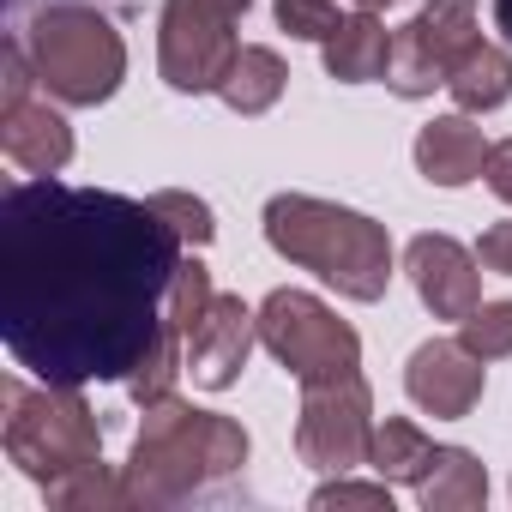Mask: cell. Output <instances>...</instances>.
Returning <instances> with one entry per match:
<instances>
[{
  "mask_svg": "<svg viewBox=\"0 0 512 512\" xmlns=\"http://www.w3.org/2000/svg\"><path fill=\"white\" fill-rule=\"evenodd\" d=\"M187 241L151 199L55 175L0 193V344L49 386H133L163 350Z\"/></svg>",
  "mask_w": 512,
  "mask_h": 512,
  "instance_id": "obj_1",
  "label": "cell"
},
{
  "mask_svg": "<svg viewBox=\"0 0 512 512\" xmlns=\"http://www.w3.org/2000/svg\"><path fill=\"white\" fill-rule=\"evenodd\" d=\"M253 440L235 416H217V410H193L187 398H157L145 404V422H139V440H133V458L121 470L127 482V506H145V512H163V506H181L229 476H241Z\"/></svg>",
  "mask_w": 512,
  "mask_h": 512,
  "instance_id": "obj_2",
  "label": "cell"
},
{
  "mask_svg": "<svg viewBox=\"0 0 512 512\" xmlns=\"http://www.w3.org/2000/svg\"><path fill=\"white\" fill-rule=\"evenodd\" d=\"M266 241L290 266L332 284L344 302H380L392 290V235L368 211H350L314 193H272Z\"/></svg>",
  "mask_w": 512,
  "mask_h": 512,
  "instance_id": "obj_3",
  "label": "cell"
},
{
  "mask_svg": "<svg viewBox=\"0 0 512 512\" xmlns=\"http://www.w3.org/2000/svg\"><path fill=\"white\" fill-rule=\"evenodd\" d=\"M19 43H25V55L37 67V85L67 109H97L127 79L121 31L97 7H79V0H49V7L19 31Z\"/></svg>",
  "mask_w": 512,
  "mask_h": 512,
  "instance_id": "obj_4",
  "label": "cell"
},
{
  "mask_svg": "<svg viewBox=\"0 0 512 512\" xmlns=\"http://www.w3.org/2000/svg\"><path fill=\"white\" fill-rule=\"evenodd\" d=\"M0 404H7V422H0V446L7 458L37 482V488H55L91 464H103V428L91 416V404L79 398V386H19L7 374L0 386Z\"/></svg>",
  "mask_w": 512,
  "mask_h": 512,
  "instance_id": "obj_5",
  "label": "cell"
},
{
  "mask_svg": "<svg viewBox=\"0 0 512 512\" xmlns=\"http://www.w3.org/2000/svg\"><path fill=\"white\" fill-rule=\"evenodd\" d=\"M253 0H163L157 13V73L181 97H205L223 85L229 61L241 55L235 25Z\"/></svg>",
  "mask_w": 512,
  "mask_h": 512,
  "instance_id": "obj_6",
  "label": "cell"
},
{
  "mask_svg": "<svg viewBox=\"0 0 512 512\" xmlns=\"http://www.w3.org/2000/svg\"><path fill=\"white\" fill-rule=\"evenodd\" d=\"M260 344L296 374V386L308 380H332V374H356L362 368V338L350 320H338L320 296L308 290H272L260 302Z\"/></svg>",
  "mask_w": 512,
  "mask_h": 512,
  "instance_id": "obj_7",
  "label": "cell"
},
{
  "mask_svg": "<svg viewBox=\"0 0 512 512\" xmlns=\"http://www.w3.org/2000/svg\"><path fill=\"white\" fill-rule=\"evenodd\" d=\"M374 446V392L356 374H332V380H308L302 386V422H296V452L308 470L320 476H350L356 464H368Z\"/></svg>",
  "mask_w": 512,
  "mask_h": 512,
  "instance_id": "obj_8",
  "label": "cell"
},
{
  "mask_svg": "<svg viewBox=\"0 0 512 512\" xmlns=\"http://www.w3.org/2000/svg\"><path fill=\"white\" fill-rule=\"evenodd\" d=\"M476 43V0H428V7L392 31V73L386 85L416 103V97H434V85H446L452 61Z\"/></svg>",
  "mask_w": 512,
  "mask_h": 512,
  "instance_id": "obj_9",
  "label": "cell"
},
{
  "mask_svg": "<svg viewBox=\"0 0 512 512\" xmlns=\"http://www.w3.org/2000/svg\"><path fill=\"white\" fill-rule=\"evenodd\" d=\"M260 344V314H253L241 296H211L205 314L193 320V338H187V380L199 392H229Z\"/></svg>",
  "mask_w": 512,
  "mask_h": 512,
  "instance_id": "obj_10",
  "label": "cell"
},
{
  "mask_svg": "<svg viewBox=\"0 0 512 512\" xmlns=\"http://www.w3.org/2000/svg\"><path fill=\"white\" fill-rule=\"evenodd\" d=\"M404 392L434 422H464L482 404V356H470L458 338H428L404 362Z\"/></svg>",
  "mask_w": 512,
  "mask_h": 512,
  "instance_id": "obj_11",
  "label": "cell"
},
{
  "mask_svg": "<svg viewBox=\"0 0 512 512\" xmlns=\"http://www.w3.org/2000/svg\"><path fill=\"white\" fill-rule=\"evenodd\" d=\"M476 253L452 235H416L404 247V272L422 296V308L434 320H470L476 302H482V278H476Z\"/></svg>",
  "mask_w": 512,
  "mask_h": 512,
  "instance_id": "obj_12",
  "label": "cell"
},
{
  "mask_svg": "<svg viewBox=\"0 0 512 512\" xmlns=\"http://www.w3.org/2000/svg\"><path fill=\"white\" fill-rule=\"evenodd\" d=\"M0 151L31 175H61L73 163V127H67L61 109L25 97L13 109H0Z\"/></svg>",
  "mask_w": 512,
  "mask_h": 512,
  "instance_id": "obj_13",
  "label": "cell"
},
{
  "mask_svg": "<svg viewBox=\"0 0 512 512\" xmlns=\"http://www.w3.org/2000/svg\"><path fill=\"white\" fill-rule=\"evenodd\" d=\"M488 139L482 127L458 109V115H434L422 133H416V169L434 181V187H470L482 169H488Z\"/></svg>",
  "mask_w": 512,
  "mask_h": 512,
  "instance_id": "obj_14",
  "label": "cell"
},
{
  "mask_svg": "<svg viewBox=\"0 0 512 512\" xmlns=\"http://www.w3.org/2000/svg\"><path fill=\"white\" fill-rule=\"evenodd\" d=\"M326 73L338 79V85H374V79H386L392 73V31L362 7V13H350L338 31H332V43H326Z\"/></svg>",
  "mask_w": 512,
  "mask_h": 512,
  "instance_id": "obj_15",
  "label": "cell"
},
{
  "mask_svg": "<svg viewBox=\"0 0 512 512\" xmlns=\"http://www.w3.org/2000/svg\"><path fill=\"white\" fill-rule=\"evenodd\" d=\"M284 91H290V67H284V55L266 49V43H241V55L229 61V73H223V85H217V97H223L235 115H266Z\"/></svg>",
  "mask_w": 512,
  "mask_h": 512,
  "instance_id": "obj_16",
  "label": "cell"
},
{
  "mask_svg": "<svg viewBox=\"0 0 512 512\" xmlns=\"http://www.w3.org/2000/svg\"><path fill=\"white\" fill-rule=\"evenodd\" d=\"M446 91H452V103H458L464 115H488V109H500V103L512 97V55H506L500 43H482V37H476V43L452 61Z\"/></svg>",
  "mask_w": 512,
  "mask_h": 512,
  "instance_id": "obj_17",
  "label": "cell"
},
{
  "mask_svg": "<svg viewBox=\"0 0 512 512\" xmlns=\"http://www.w3.org/2000/svg\"><path fill=\"white\" fill-rule=\"evenodd\" d=\"M416 500H422V512H476V506H488V470L476 464V452L440 446L434 470L416 482Z\"/></svg>",
  "mask_w": 512,
  "mask_h": 512,
  "instance_id": "obj_18",
  "label": "cell"
},
{
  "mask_svg": "<svg viewBox=\"0 0 512 512\" xmlns=\"http://www.w3.org/2000/svg\"><path fill=\"white\" fill-rule=\"evenodd\" d=\"M434 440L416 428V422H404V416H386V422H374V446H368V470L374 476H386V482H422L428 470H434Z\"/></svg>",
  "mask_w": 512,
  "mask_h": 512,
  "instance_id": "obj_19",
  "label": "cell"
},
{
  "mask_svg": "<svg viewBox=\"0 0 512 512\" xmlns=\"http://www.w3.org/2000/svg\"><path fill=\"white\" fill-rule=\"evenodd\" d=\"M43 494H49L55 512H109V506H127V482L109 476L103 464H91V470H79V476H67V482H55Z\"/></svg>",
  "mask_w": 512,
  "mask_h": 512,
  "instance_id": "obj_20",
  "label": "cell"
},
{
  "mask_svg": "<svg viewBox=\"0 0 512 512\" xmlns=\"http://www.w3.org/2000/svg\"><path fill=\"white\" fill-rule=\"evenodd\" d=\"M458 344L482 362L512 356V302H476V314L458 320Z\"/></svg>",
  "mask_w": 512,
  "mask_h": 512,
  "instance_id": "obj_21",
  "label": "cell"
},
{
  "mask_svg": "<svg viewBox=\"0 0 512 512\" xmlns=\"http://www.w3.org/2000/svg\"><path fill=\"white\" fill-rule=\"evenodd\" d=\"M151 205L175 223V235L187 241V247H205L211 235H217V217H211V205L205 199H193V193H181V187H163V193H151Z\"/></svg>",
  "mask_w": 512,
  "mask_h": 512,
  "instance_id": "obj_22",
  "label": "cell"
},
{
  "mask_svg": "<svg viewBox=\"0 0 512 512\" xmlns=\"http://www.w3.org/2000/svg\"><path fill=\"white\" fill-rule=\"evenodd\" d=\"M278 25L302 43H332V31L344 25V13L332 0H278Z\"/></svg>",
  "mask_w": 512,
  "mask_h": 512,
  "instance_id": "obj_23",
  "label": "cell"
},
{
  "mask_svg": "<svg viewBox=\"0 0 512 512\" xmlns=\"http://www.w3.org/2000/svg\"><path fill=\"white\" fill-rule=\"evenodd\" d=\"M314 512H332V506H368V512H392V482H350V476H332L326 488H314L308 500Z\"/></svg>",
  "mask_w": 512,
  "mask_h": 512,
  "instance_id": "obj_24",
  "label": "cell"
},
{
  "mask_svg": "<svg viewBox=\"0 0 512 512\" xmlns=\"http://www.w3.org/2000/svg\"><path fill=\"white\" fill-rule=\"evenodd\" d=\"M31 85H37V67H31L25 43H19V37H7V49H0V109L25 103V97H31Z\"/></svg>",
  "mask_w": 512,
  "mask_h": 512,
  "instance_id": "obj_25",
  "label": "cell"
},
{
  "mask_svg": "<svg viewBox=\"0 0 512 512\" xmlns=\"http://www.w3.org/2000/svg\"><path fill=\"white\" fill-rule=\"evenodd\" d=\"M476 260H482V272H494V278H512V217H500V223H488V229H482V241H476Z\"/></svg>",
  "mask_w": 512,
  "mask_h": 512,
  "instance_id": "obj_26",
  "label": "cell"
},
{
  "mask_svg": "<svg viewBox=\"0 0 512 512\" xmlns=\"http://www.w3.org/2000/svg\"><path fill=\"white\" fill-rule=\"evenodd\" d=\"M482 181H488V193H494V199H506V205H512V139H500V145L488 151Z\"/></svg>",
  "mask_w": 512,
  "mask_h": 512,
  "instance_id": "obj_27",
  "label": "cell"
},
{
  "mask_svg": "<svg viewBox=\"0 0 512 512\" xmlns=\"http://www.w3.org/2000/svg\"><path fill=\"white\" fill-rule=\"evenodd\" d=\"M494 31H500L506 49H512V0H494Z\"/></svg>",
  "mask_w": 512,
  "mask_h": 512,
  "instance_id": "obj_28",
  "label": "cell"
},
{
  "mask_svg": "<svg viewBox=\"0 0 512 512\" xmlns=\"http://www.w3.org/2000/svg\"><path fill=\"white\" fill-rule=\"evenodd\" d=\"M356 7H368V13H374V7H392V0H356Z\"/></svg>",
  "mask_w": 512,
  "mask_h": 512,
  "instance_id": "obj_29",
  "label": "cell"
},
{
  "mask_svg": "<svg viewBox=\"0 0 512 512\" xmlns=\"http://www.w3.org/2000/svg\"><path fill=\"white\" fill-rule=\"evenodd\" d=\"M13 7H19V0H13Z\"/></svg>",
  "mask_w": 512,
  "mask_h": 512,
  "instance_id": "obj_30",
  "label": "cell"
}]
</instances>
